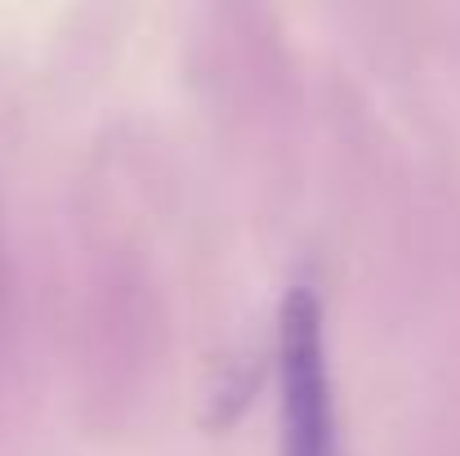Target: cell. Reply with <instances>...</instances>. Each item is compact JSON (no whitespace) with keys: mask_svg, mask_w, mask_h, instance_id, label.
Segmentation results:
<instances>
[{"mask_svg":"<svg viewBox=\"0 0 460 456\" xmlns=\"http://www.w3.org/2000/svg\"><path fill=\"white\" fill-rule=\"evenodd\" d=\"M278 353H282V452L340 456L335 452V403H331L322 308L305 287H296L282 300Z\"/></svg>","mask_w":460,"mask_h":456,"instance_id":"1","label":"cell"}]
</instances>
